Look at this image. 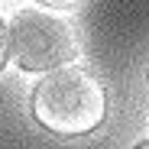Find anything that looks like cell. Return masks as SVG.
<instances>
[{"instance_id": "6da1fadb", "label": "cell", "mask_w": 149, "mask_h": 149, "mask_svg": "<svg viewBox=\"0 0 149 149\" xmlns=\"http://www.w3.org/2000/svg\"><path fill=\"white\" fill-rule=\"evenodd\" d=\"M33 117L55 136H84L107 117V91L88 68H52L33 91Z\"/></svg>"}, {"instance_id": "7a4b0ae2", "label": "cell", "mask_w": 149, "mask_h": 149, "mask_svg": "<svg viewBox=\"0 0 149 149\" xmlns=\"http://www.w3.org/2000/svg\"><path fill=\"white\" fill-rule=\"evenodd\" d=\"M10 55L23 71H52L78 58V29L74 23L49 10H19L10 19Z\"/></svg>"}, {"instance_id": "3957f363", "label": "cell", "mask_w": 149, "mask_h": 149, "mask_svg": "<svg viewBox=\"0 0 149 149\" xmlns=\"http://www.w3.org/2000/svg\"><path fill=\"white\" fill-rule=\"evenodd\" d=\"M7 58H10V33H7V26H3V19H0V71H3Z\"/></svg>"}, {"instance_id": "277c9868", "label": "cell", "mask_w": 149, "mask_h": 149, "mask_svg": "<svg viewBox=\"0 0 149 149\" xmlns=\"http://www.w3.org/2000/svg\"><path fill=\"white\" fill-rule=\"evenodd\" d=\"M42 7H52V10H68V7H78L81 0H36Z\"/></svg>"}, {"instance_id": "5b68a950", "label": "cell", "mask_w": 149, "mask_h": 149, "mask_svg": "<svg viewBox=\"0 0 149 149\" xmlns=\"http://www.w3.org/2000/svg\"><path fill=\"white\" fill-rule=\"evenodd\" d=\"M136 149H149V143H139V146H136Z\"/></svg>"}]
</instances>
